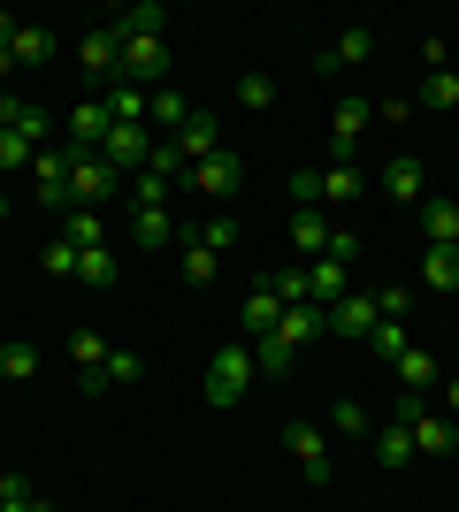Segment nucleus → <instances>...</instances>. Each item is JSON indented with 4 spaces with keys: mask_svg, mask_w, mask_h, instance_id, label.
<instances>
[{
    "mask_svg": "<svg viewBox=\"0 0 459 512\" xmlns=\"http://www.w3.org/2000/svg\"><path fill=\"white\" fill-rule=\"evenodd\" d=\"M253 383H261V375H253V344H222L215 360H207V383H199V398H207L215 413H230Z\"/></svg>",
    "mask_w": 459,
    "mask_h": 512,
    "instance_id": "1",
    "label": "nucleus"
},
{
    "mask_svg": "<svg viewBox=\"0 0 459 512\" xmlns=\"http://www.w3.org/2000/svg\"><path fill=\"white\" fill-rule=\"evenodd\" d=\"M123 192V176L100 161V153H69V207H100V199Z\"/></svg>",
    "mask_w": 459,
    "mask_h": 512,
    "instance_id": "2",
    "label": "nucleus"
},
{
    "mask_svg": "<svg viewBox=\"0 0 459 512\" xmlns=\"http://www.w3.org/2000/svg\"><path fill=\"white\" fill-rule=\"evenodd\" d=\"M123 39V31H115ZM161 77H169V46L161 39H123V69H115V85H138V92H161Z\"/></svg>",
    "mask_w": 459,
    "mask_h": 512,
    "instance_id": "3",
    "label": "nucleus"
},
{
    "mask_svg": "<svg viewBox=\"0 0 459 512\" xmlns=\"http://www.w3.org/2000/svg\"><path fill=\"white\" fill-rule=\"evenodd\" d=\"M153 146H161V138H153L146 123H115V130H108V146H100V161H108L115 176H138V169L153 161Z\"/></svg>",
    "mask_w": 459,
    "mask_h": 512,
    "instance_id": "4",
    "label": "nucleus"
},
{
    "mask_svg": "<svg viewBox=\"0 0 459 512\" xmlns=\"http://www.w3.org/2000/svg\"><path fill=\"white\" fill-rule=\"evenodd\" d=\"M398 421L414 428V451H459V421H444V413L421 406V398H398Z\"/></svg>",
    "mask_w": 459,
    "mask_h": 512,
    "instance_id": "5",
    "label": "nucleus"
},
{
    "mask_svg": "<svg viewBox=\"0 0 459 512\" xmlns=\"http://www.w3.org/2000/svg\"><path fill=\"white\" fill-rule=\"evenodd\" d=\"M284 451L299 459V474L314 482V490L329 482V428H314V421H291V428H284Z\"/></svg>",
    "mask_w": 459,
    "mask_h": 512,
    "instance_id": "6",
    "label": "nucleus"
},
{
    "mask_svg": "<svg viewBox=\"0 0 459 512\" xmlns=\"http://www.w3.org/2000/svg\"><path fill=\"white\" fill-rule=\"evenodd\" d=\"M31 192H39V207L69 214V146H46L39 161H31Z\"/></svg>",
    "mask_w": 459,
    "mask_h": 512,
    "instance_id": "7",
    "label": "nucleus"
},
{
    "mask_svg": "<svg viewBox=\"0 0 459 512\" xmlns=\"http://www.w3.org/2000/svg\"><path fill=\"white\" fill-rule=\"evenodd\" d=\"M184 184H192L199 199H230V192H238V184H245V161H238V153H230V146H222V153H207V161H199V169L184 176Z\"/></svg>",
    "mask_w": 459,
    "mask_h": 512,
    "instance_id": "8",
    "label": "nucleus"
},
{
    "mask_svg": "<svg viewBox=\"0 0 459 512\" xmlns=\"http://www.w3.org/2000/svg\"><path fill=\"white\" fill-rule=\"evenodd\" d=\"M108 130H115L108 100H77V107H69V153H100V146H108Z\"/></svg>",
    "mask_w": 459,
    "mask_h": 512,
    "instance_id": "9",
    "label": "nucleus"
},
{
    "mask_svg": "<svg viewBox=\"0 0 459 512\" xmlns=\"http://www.w3.org/2000/svg\"><path fill=\"white\" fill-rule=\"evenodd\" d=\"M169 146H176V161H184V176H192L199 161H207V153H222V123H215V115H199V107H192V123L176 130Z\"/></svg>",
    "mask_w": 459,
    "mask_h": 512,
    "instance_id": "10",
    "label": "nucleus"
},
{
    "mask_svg": "<svg viewBox=\"0 0 459 512\" xmlns=\"http://www.w3.org/2000/svg\"><path fill=\"white\" fill-rule=\"evenodd\" d=\"M77 62H85V77H108V85H115V69H123V39H115V23H92L85 46H77Z\"/></svg>",
    "mask_w": 459,
    "mask_h": 512,
    "instance_id": "11",
    "label": "nucleus"
},
{
    "mask_svg": "<svg viewBox=\"0 0 459 512\" xmlns=\"http://www.w3.org/2000/svg\"><path fill=\"white\" fill-rule=\"evenodd\" d=\"M345 291H352V268H345V260H306V306H322V314H329Z\"/></svg>",
    "mask_w": 459,
    "mask_h": 512,
    "instance_id": "12",
    "label": "nucleus"
},
{
    "mask_svg": "<svg viewBox=\"0 0 459 512\" xmlns=\"http://www.w3.org/2000/svg\"><path fill=\"white\" fill-rule=\"evenodd\" d=\"M383 192H391L398 207H421V199H429V176H421L414 153H391V161H383Z\"/></svg>",
    "mask_w": 459,
    "mask_h": 512,
    "instance_id": "13",
    "label": "nucleus"
},
{
    "mask_svg": "<svg viewBox=\"0 0 459 512\" xmlns=\"http://www.w3.org/2000/svg\"><path fill=\"white\" fill-rule=\"evenodd\" d=\"M368 123H375V100H337V115H329V138H337V153H352L360 138H368Z\"/></svg>",
    "mask_w": 459,
    "mask_h": 512,
    "instance_id": "14",
    "label": "nucleus"
},
{
    "mask_svg": "<svg viewBox=\"0 0 459 512\" xmlns=\"http://www.w3.org/2000/svg\"><path fill=\"white\" fill-rule=\"evenodd\" d=\"M375 321H383V314H375V299H368V291H345V299L329 306V337H368Z\"/></svg>",
    "mask_w": 459,
    "mask_h": 512,
    "instance_id": "15",
    "label": "nucleus"
},
{
    "mask_svg": "<svg viewBox=\"0 0 459 512\" xmlns=\"http://www.w3.org/2000/svg\"><path fill=\"white\" fill-rule=\"evenodd\" d=\"M391 375H398V390H406V398H421V390H437V383H444L437 352H421V344H414V352H398V360H391Z\"/></svg>",
    "mask_w": 459,
    "mask_h": 512,
    "instance_id": "16",
    "label": "nucleus"
},
{
    "mask_svg": "<svg viewBox=\"0 0 459 512\" xmlns=\"http://www.w3.org/2000/svg\"><path fill=\"white\" fill-rule=\"evenodd\" d=\"M146 123H153V138H176V130L192 123V100H184L176 85H161V92L146 100Z\"/></svg>",
    "mask_w": 459,
    "mask_h": 512,
    "instance_id": "17",
    "label": "nucleus"
},
{
    "mask_svg": "<svg viewBox=\"0 0 459 512\" xmlns=\"http://www.w3.org/2000/svg\"><path fill=\"white\" fill-rule=\"evenodd\" d=\"M276 337L299 352V344H314V337H329V314L322 306H284V321H276Z\"/></svg>",
    "mask_w": 459,
    "mask_h": 512,
    "instance_id": "18",
    "label": "nucleus"
},
{
    "mask_svg": "<svg viewBox=\"0 0 459 512\" xmlns=\"http://www.w3.org/2000/svg\"><path fill=\"white\" fill-rule=\"evenodd\" d=\"M291 245H299V260H322L329 253V214L322 207H299V214H291Z\"/></svg>",
    "mask_w": 459,
    "mask_h": 512,
    "instance_id": "19",
    "label": "nucleus"
},
{
    "mask_svg": "<svg viewBox=\"0 0 459 512\" xmlns=\"http://www.w3.org/2000/svg\"><path fill=\"white\" fill-rule=\"evenodd\" d=\"M368 451H375V467H406V459H414V428H406V421H383L368 436Z\"/></svg>",
    "mask_w": 459,
    "mask_h": 512,
    "instance_id": "20",
    "label": "nucleus"
},
{
    "mask_svg": "<svg viewBox=\"0 0 459 512\" xmlns=\"http://www.w3.org/2000/svg\"><path fill=\"white\" fill-rule=\"evenodd\" d=\"M414 107H429V115H452L459 107V69H429L414 85Z\"/></svg>",
    "mask_w": 459,
    "mask_h": 512,
    "instance_id": "21",
    "label": "nucleus"
},
{
    "mask_svg": "<svg viewBox=\"0 0 459 512\" xmlns=\"http://www.w3.org/2000/svg\"><path fill=\"white\" fill-rule=\"evenodd\" d=\"M8 62H16V69L54 62V31H46V23H16V46H8Z\"/></svg>",
    "mask_w": 459,
    "mask_h": 512,
    "instance_id": "22",
    "label": "nucleus"
},
{
    "mask_svg": "<svg viewBox=\"0 0 459 512\" xmlns=\"http://www.w3.org/2000/svg\"><path fill=\"white\" fill-rule=\"evenodd\" d=\"M245 337H268V329H276V321H284V299H276V291H268V283H253V291H245Z\"/></svg>",
    "mask_w": 459,
    "mask_h": 512,
    "instance_id": "23",
    "label": "nucleus"
},
{
    "mask_svg": "<svg viewBox=\"0 0 459 512\" xmlns=\"http://www.w3.org/2000/svg\"><path fill=\"white\" fill-rule=\"evenodd\" d=\"M360 199V169H352V153H337L322 169V207H352Z\"/></svg>",
    "mask_w": 459,
    "mask_h": 512,
    "instance_id": "24",
    "label": "nucleus"
},
{
    "mask_svg": "<svg viewBox=\"0 0 459 512\" xmlns=\"http://www.w3.org/2000/svg\"><path fill=\"white\" fill-rule=\"evenodd\" d=\"M169 237H176L169 207H138V214H131V245H146V253H169Z\"/></svg>",
    "mask_w": 459,
    "mask_h": 512,
    "instance_id": "25",
    "label": "nucleus"
},
{
    "mask_svg": "<svg viewBox=\"0 0 459 512\" xmlns=\"http://www.w3.org/2000/svg\"><path fill=\"white\" fill-rule=\"evenodd\" d=\"M421 237L429 245H459V199H421Z\"/></svg>",
    "mask_w": 459,
    "mask_h": 512,
    "instance_id": "26",
    "label": "nucleus"
},
{
    "mask_svg": "<svg viewBox=\"0 0 459 512\" xmlns=\"http://www.w3.org/2000/svg\"><path fill=\"white\" fill-rule=\"evenodd\" d=\"M421 283L429 291H459V245H421Z\"/></svg>",
    "mask_w": 459,
    "mask_h": 512,
    "instance_id": "27",
    "label": "nucleus"
},
{
    "mask_svg": "<svg viewBox=\"0 0 459 512\" xmlns=\"http://www.w3.org/2000/svg\"><path fill=\"white\" fill-rule=\"evenodd\" d=\"M291 360H299V352H291V344L276 337V329H268V337H253V375H268V383H284V375H291Z\"/></svg>",
    "mask_w": 459,
    "mask_h": 512,
    "instance_id": "28",
    "label": "nucleus"
},
{
    "mask_svg": "<svg viewBox=\"0 0 459 512\" xmlns=\"http://www.w3.org/2000/svg\"><path fill=\"white\" fill-rule=\"evenodd\" d=\"M54 237H69L77 253H92V245H108V222H100L92 207H69V214H62V230H54Z\"/></svg>",
    "mask_w": 459,
    "mask_h": 512,
    "instance_id": "29",
    "label": "nucleus"
},
{
    "mask_svg": "<svg viewBox=\"0 0 459 512\" xmlns=\"http://www.w3.org/2000/svg\"><path fill=\"white\" fill-rule=\"evenodd\" d=\"M329 436H345V444H368V436H375L368 406H360V398H337V406H329Z\"/></svg>",
    "mask_w": 459,
    "mask_h": 512,
    "instance_id": "30",
    "label": "nucleus"
},
{
    "mask_svg": "<svg viewBox=\"0 0 459 512\" xmlns=\"http://www.w3.org/2000/svg\"><path fill=\"white\" fill-rule=\"evenodd\" d=\"M0 375H8V383H31V375H39V344L31 337H0Z\"/></svg>",
    "mask_w": 459,
    "mask_h": 512,
    "instance_id": "31",
    "label": "nucleus"
},
{
    "mask_svg": "<svg viewBox=\"0 0 459 512\" xmlns=\"http://www.w3.org/2000/svg\"><path fill=\"white\" fill-rule=\"evenodd\" d=\"M115 31H123V39H161V31H169V8L138 0V8H123V16H115Z\"/></svg>",
    "mask_w": 459,
    "mask_h": 512,
    "instance_id": "32",
    "label": "nucleus"
},
{
    "mask_svg": "<svg viewBox=\"0 0 459 512\" xmlns=\"http://www.w3.org/2000/svg\"><path fill=\"white\" fill-rule=\"evenodd\" d=\"M368 54H375V31H360V23H352L345 39H337V46H329V54H322V69H360V62H368Z\"/></svg>",
    "mask_w": 459,
    "mask_h": 512,
    "instance_id": "33",
    "label": "nucleus"
},
{
    "mask_svg": "<svg viewBox=\"0 0 459 512\" xmlns=\"http://www.w3.org/2000/svg\"><path fill=\"white\" fill-rule=\"evenodd\" d=\"M368 352L391 367L398 352H414V329H406V321H375V329H368Z\"/></svg>",
    "mask_w": 459,
    "mask_h": 512,
    "instance_id": "34",
    "label": "nucleus"
},
{
    "mask_svg": "<svg viewBox=\"0 0 459 512\" xmlns=\"http://www.w3.org/2000/svg\"><path fill=\"white\" fill-rule=\"evenodd\" d=\"M69 360L85 367V375H100V367H108V337H100V329H69Z\"/></svg>",
    "mask_w": 459,
    "mask_h": 512,
    "instance_id": "35",
    "label": "nucleus"
},
{
    "mask_svg": "<svg viewBox=\"0 0 459 512\" xmlns=\"http://www.w3.org/2000/svg\"><path fill=\"white\" fill-rule=\"evenodd\" d=\"M0 512H54V505H46L23 474H0Z\"/></svg>",
    "mask_w": 459,
    "mask_h": 512,
    "instance_id": "36",
    "label": "nucleus"
},
{
    "mask_svg": "<svg viewBox=\"0 0 459 512\" xmlns=\"http://www.w3.org/2000/svg\"><path fill=\"white\" fill-rule=\"evenodd\" d=\"M146 100H153V92H138V85H108V115H115V123H146Z\"/></svg>",
    "mask_w": 459,
    "mask_h": 512,
    "instance_id": "37",
    "label": "nucleus"
},
{
    "mask_svg": "<svg viewBox=\"0 0 459 512\" xmlns=\"http://www.w3.org/2000/svg\"><path fill=\"white\" fill-rule=\"evenodd\" d=\"M39 153H46V146H31L23 130H0V169H8V176H16V169L31 176V161H39Z\"/></svg>",
    "mask_w": 459,
    "mask_h": 512,
    "instance_id": "38",
    "label": "nucleus"
},
{
    "mask_svg": "<svg viewBox=\"0 0 459 512\" xmlns=\"http://www.w3.org/2000/svg\"><path fill=\"white\" fill-rule=\"evenodd\" d=\"M192 245H207V253H230V245H238V222H230V214H207V222H199V230H192Z\"/></svg>",
    "mask_w": 459,
    "mask_h": 512,
    "instance_id": "39",
    "label": "nucleus"
},
{
    "mask_svg": "<svg viewBox=\"0 0 459 512\" xmlns=\"http://www.w3.org/2000/svg\"><path fill=\"white\" fill-rule=\"evenodd\" d=\"M123 192H131L138 207H169L176 184H169V176H153V169H138V176H123Z\"/></svg>",
    "mask_w": 459,
    "mask_h": 512,
    "instance_id": "40",
    "label": "nucleus"
},
{
    "mask_svg": "<svg viewBox=\"0 0 459 512\" xmlns=\"http://www.w3.org/2000/svg\"><path fill=\"white\" fill-rule=\"evenodd\" d=\"M77 283H92V291H108V283H115V253H108V245L77 253Z\"/></svg>",
    "mask_w": 459,
    "mask_h": 512,
    "instance_id": "41",
    "label": "nucleus"
},
{
    "mask_svg": "<svg viewBox=\"0 0 459 512\" xmlns=\"http://www.w3.org/2000/svg\"><path fill=\"white\" fill-rule=\"evenodd\" d=\"M238 107H245V115H268V107H276V77H261V69L238 77Z\"/></svg>",
    "mask_w": 459,
    "mask_h": 512,
    "instance_id": "42",
    "label": "nucleus"
},
{
    "mask_svg": "<svg viewBox=\"0 0 459 512\" xmlns=\"http://www.w3.org/2000/svg\"><path fill=\"white\" fill-rule=\"evenodd\" d=\"M215 276H222V260L207 253V245H184V283H192V291H207Z\"/></svg>",
    "mask_w": 459,
    "mask_h": 512,
    "instance_id": "43",
    "label": "nucleus"
},
{
    "mask_svg": "<svg viewBox=\"0 0 459 512\" xmlns=\"http://www.w3.org/2000/svg\"><path fill=\"white\" fill-rule=\"evenodd\" d=\"M46 276H77V245H69V237H46Z\"/></svg>",
    "mask_w": 459,
    "mask_h": 512,
    "instance_id": "44",
    "label": "nucleus"
},
{
    "mask_svg": "<svg viewBox=\"0 0 459 512\" xmlns=\"http://www.w3.org/2000/svg\"><path fill=\"white\" fill-rule=\"evenodd\" d=\"M291 207H322V169H291Z\"/></svg>",
    "mask_w": 459,
    "mask_h": 512,
    "instance_id": "45",
    "label": "nucleus"
},
{
    "mask_svg": "<svg viewBox=\"0 0 459 512\" xmlns=\"http://www.w3.org/2000/svg\"><path fill=\"white\" fill-rule=\"evenodd\" d=\"M100 375H108V383H138V375H146V360H138V352H123V344H115V352H108V367H100Z\"/></svg>",
    "mask_w": 459,
    "mask_h": 512,
    "instance_id": "46",
    "label": "nucleus"
},
{
    "mask_svg": "<svg viewBox=\"0 0 459 512\" xmlns=\"http://www.w3.org/2000/svg\"><path fill=\"white\" fill-rule=\"evenodd\" d=\"M322 260H345V268H360V237L352 230H329V253Z\"/></svg>",
    "mask_w": 459,
    "mask_h": 512,
    "instance_id": "47",
    "label": "nucleus"
},
{
    "mask_svg": "<svg viewBox=\"0 0 459 512\" xmlns=\"http://www.w3.org/2000/svg\"><path fill=\"white\" fill-rule=\"evenodd\" d=\"M375 314H383V321H406V291H398V283H383V291H375Z\"/></svg>",
    "mask_w": 459,
    "mask_h": 512,
    "instance_id": "48",
    "label": "nucleus"
},
{
    "mask_svg": "<svg viewBox=\"0 0 459 512\" xmlns=\"http://www.w3.org/2000/svg\"><path fill=\"white\" fill-rule=\"evenodd\" d=\"M437 390H444V421H459V375H444Z\"/></svg>",
    "mask_w": 459,
    "mask_h": 512,
    "instance_id": "49",
    "label": "nucleus"
},
{
    "mask_svg": "<svg viewBox=\"0 0 459 512\" xmlns=\"http://www.w3.org/2000/svg\"><path fill=\"white\" fill-rule=\"evenodd\" d=\"M8 214H16V199H8V192H0V222H8Z\"/></svg>",
    "mask_w": 459,
    "mask_h": 512,
    "instance_id": "50",
    "label": "nucleus"
},
{
    "mask_svg": "<svg viewBox=\"0 0 459 512\" xmlns=\"http://www.w3.org/2000/svg\"><path fill=\"white\" fill-rule=\"evenodd\" d=\"M452 69H459V54H452Z\"/></svg>",
    "mask_w": 459,
    "mask_h": 512,
    "instance_id": "51",
    "label": "nucleus"
}]
</instances>
